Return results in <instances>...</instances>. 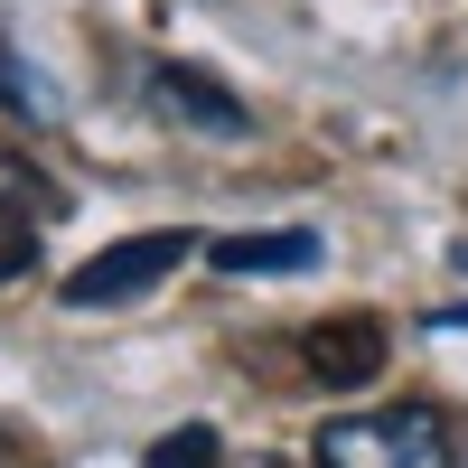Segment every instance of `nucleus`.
Masks as SVG:
<instances>
[{
  "label": "nucleus",
  "mask_w": 468,
  "mask_h": 468,
  "mask_svg": "<svg viewBox=\"0 0 468 468\" xmlns=\"http://www.w3.org/2000/svg\"><path fill=\"white\" fill-rule=\"evenodd\" d=\"M309 468H459V450H450V421L431 403H394V412L319 421Z\"/></svg>",
  "instance_id": "obj_1"
},
{
  "label": "nucleus",
  "mask_w": 468,
  "mask_h": 468,
  "mask_svg": "<svg viewBox=\"0 0 468 468\" xmlns=\"http://www.w3.org/2000/svg\"><path fill=\"white\" fill-rule=\"evenodd\" d=\"M187 244H197V234H132V244L94 253L85 271H66V300H75V309H94V300H141L150 282H169V271L187 262Z\"/></svg>",
  "instance_id": "obj_2"
},
{
  "label": "nucleus",
  "mask_w": 468,
  "mask_h": 468,
  "mask_svg": "<svg viewBox=\"0 0 468 468\" xmlns=\"http://www.w3.org/2000/svg\"><path fill=\"white\" fill-rule=\"evenodd\" d=\"M150 94H160V112H169V122L207 132V141H244V132H253V112L234 103L207 66H150Z\"/></svg>",
  "instance_id": "obj_3"
},
{
  "label": "nucleus",
  "mask_w": 468,
  "mask_h": 468,
  "mask_svg": "<svg viewBox=\"0 0 468 468\" xmlns=\"http://www.w3.org/2000/svg\"><path fill=\"white\" fill-rule=\"evenodd\" d=\"M309 375H319L328 394L375 384V375H384V328H375V319H328V328H309Z\"/></svg>",
  "instance_id": "obj_4"
},
{
  "label": "nucleus",
  "mask_w": 468,
  "mask_h": 468,
  "mask_svg": "<svg viewBox=\"0 0 468 468\" xmlns=\"http://www.w3.org/2000/svg\"><path fill=\"white\" fill-rule=\"evenodd\" d=\"M216 271H234V282H253V271H309L319 262V234L309 225H282V234H225V244H207Z\"/></svg>",
  "instance_id": "obj_5"
},
{
  "label": "nucleus",
  "mask_w": 468,
  "mask_h": 468,
  "mask_svg": "<svg viewBox=\"0 0 468 468\" xmlns=\"http://www.w3.org/2000/svg\"><path fill=\"white\" fill-rule=\"evenodd\" d=\"M0 112H19V122H57V94H48V75H37L10 37H0Z\"/></svg>",
  "instance_id": "obj_6"
},
{
  "label": "nucleus",
  "mask_w": 468,
  "mask_h": 468,
  "mask_svg": "<svg viewBox=\"0 0 468 468\" xmlns=\"http://www.w3.org/2000/svg\"><path fill=\"white\" fill-rule=\"evenodd\" d=\"M37 262V207L28 197H0V282H19Z\"/></svg>",
  "instance_id": "obj_7"
},
{
  "label": "nucleus",
  "mask_w": 468,
  "mask_h": 468,
  "mask_svg": "<svg viewBox=\"0 0 468 468\" xmlns=\"http://www.w3.org/2000/svg\"><path fill=\"white\" fill-rule=\"evenodd\" d=\"M216 459H225V441L207 431V421H187V431L150 441V459H141V468H216Z\"/></svg>",
  "instance_id": "obj_8"
},
{
  "label": "nucleus",
  "mask_w": 468,
  "mask_h": 468,
  "mask_svg": "<svg viewBox=\"0 0 468 468\" xmlns=\"http://www.w3.org/2000/svg\"><path fill=\"white\" fill-rule=\"evenodd\" d=\"M0 468H28V459H19V441H10V431H0Z\"/></svg>",
  "instance_id": "obj_9"
},
{
  "label": "nucleus",
  "mask_w": 468,
  "mask_h": 468,
  "mask_svg": "<svg viewBox=\"0 0 468 468\" xmlns=\"http://www.w3.org/2000/svg\"><path fill=\"white\" fill-rule=\"evenodd\" d=\"M431 328H468V309H441V319H431Z\"/></svg>",
  "instance_id": "obj_10"
},
{
  "label": "nucleus",
  "mask_w": 468,
  "mask_h": 468,
  "mask_svg": "<svg viewBox=\"0 0 468 468\" xmlns=\"http://www.w3.org/2000/svg\"><path fill=\"white\" fill-rule=\"evenodd\" d=\"M253 468H271V459H253Z\"/></svg>",
  "instance_id": "obj_11"
},
{
  "label": "nucleus",
  "mask_w": 468,
  "mask_h": 468,
  "mask_svg": "<svg viewBox=\"0 0 468 468\" xmlns=\"http://www.w3.org/2000/svg\"><path fill=\"white\" fill-rule=\"evenodd\" d=\"M459 468H468V459H459Z\"/></svg>",
  "instance_id": "obj_12"
}]
</instances>
